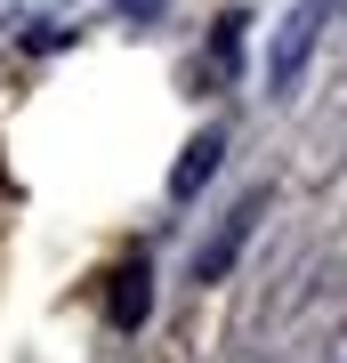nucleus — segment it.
<instances>
[{
	"label": "nucleus",
	"mask_w": 347,
	"mask_h": 363,
	"mask_svg": "<svg viewBox=\"0 0 347 363\" xmlns=\"http://www.w3.org/2000/svg\"><path fill=\"white\" fill-rule=\"evenodd\" d=\"M258 210H267V194H250L243 210H234V226H226V234H219V242H210V250H202V259H194V283H219V274L234 267V250H243V242H250V226H258Z\"/></svg>",
	"instance_id": "obj_1"
},
{
	"label": "nucleus",
	"mask_w": 347,
	"mask_h": 363,
	"mask_svg": "<svg viewBox=\"0 0 347 363\" xmlns=\"http://www.w3.org/2000/svg\"><path fill=\"white\" fill-rule=\"evenodd\" d=\"M145 298H154V274L129 259V267L114 274V291H105V315H114L121 331H138V323H145Z\"/></svg>",
	"instance_id": "obj_2"
},
{
	"label": "nucleus",
	"mask_w": 347,
	"mask_h": 363,
	"mask_svg": "<svg viewBox=\"0 0 347 363\" xmlns=\"http://www.w3.org/2000/svg\"><path fill=\"white\" fill-rule=\"evenodd\" d=\"M219 154H226V145H219V130H202V138L186 145V162L170 169V194H194V186H202L210 169H219Z\"/></svg>",
	"instance_id": "obj_3"
}]
</instances>
